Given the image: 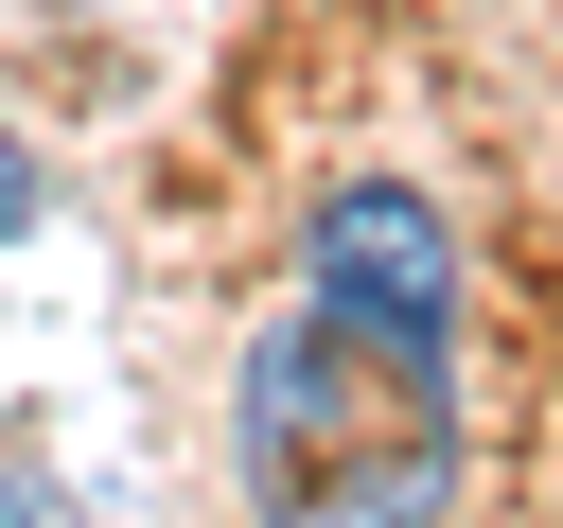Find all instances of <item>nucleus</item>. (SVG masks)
Returning <instances> with one entry per match:
<instances>
[{
	"label": "nucleus",
	"mask_w": 563,
	"mask_h": 528,
	"mask_svg": "<svg viewBox=\"0 0 563 528\" xmlns=\"http://www.w3.org/2000/svg\"><path fill=\"white\" fill-rule=\"evenodd\" d=\"M229 422H246V510H264V528H422L440 475H457V440H440V370L369 352V334L317 317V299L246 334Z\"/></svg>",
	"instance_id": "obj_1"
},
{
	"label": "nucleus",
	"mask_w": 563,
	"mask_h": 528,
	"mask_svg": "<svg viewBox=\"0 0 563 528\" xmlns=\"http://www.w3.org/2000/svg\"><path fill=\"white\" fill-rule=\"evenodd\" d=\"M299 299L352 317V334L405 352V370L457 352V246H440V211H422L405 176H334V194H317V229H299Z\"/></svg>",
	"instance_id": "obj_2"
},
{
	"label": "nucleus",
	"mask_w": 563,
	"mask_h": 528,
	"mask_svg": "<svg viewBox=\"0 0 563 528\" xmlns=\"http://www.w3.org/2000/svg\"><path fill=\"white\" fill-rule=\"evenodd\" d=\"M0 528H106V510H70L53 475H0Z\"/></svg>",
	"instance_id": "obj_3"
},
{
	"label": "nucleus",
	"mask_w": 563,
	"mask_h": 528,
	"mask_svg": "<svg viewBox=\"0 0 563 528\" xmlns=\"http://www.w3.org/2000/svg\"><path fill=\"white\" fill-rule=\"evenodd\" d=\"M18 229H35V158L0 141V246H18Z\"/></svg>",
	"instance_id": "obj_4"
}]
</instances>
